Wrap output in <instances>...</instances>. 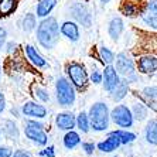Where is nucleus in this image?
Listing matches in <instances>:
<instances>
[{"label":"nucleus","instance_id":"29","mask_svg":"<svg viewBox=\"0 0 157 157\" xmlns=\"http://www.w3.org/2000/svg\"><path fill=\"white\" fill-rule=\"evenodd\" d=\"M34 96H36L37 99H40V101H43V102H48V101H50L48 92L45 91V89H43V88H36V89H34Z\"/></svg>","mask_w":157,"mask_h":157},{"label":"nucleus","instance_id":"25","mask_svg":"<svg viewBox=\"0 0 157 157\" xmlns=\"http://www.w3.org/2000/svg\"><path fill=\"white\" fill-rule=\"evenodd\" d=\"M132 110V115H133V119H136V121H144L147 116V108L143 103H136L135 106H133V109Z\"/></svg>","mask_w":157,"mask_h":157},{"label":"nucleus","instance_id":"3","mask_svg":"<svg viewBox=\"0 0 157 157\" xmlns=\"http://www.w3.org/2000/svg\"><path fill=\"white\" fill-rule=\"evenodd\" d=\"M55 92H57V102L59 103V106L68 108L72 106L75 102V89L74 85L71 84L67 78H59L55 84Z\"/></svg>","mask_w":157,"mask_h":157},{"label":"nucleus","instance_id":"26","mask_svg":"<svg viewBox=\"0 0 157 157\" xmlns=\"http://www.w3.org/2000/svg\"><path fill=\"white\" fill-rule=\"evenodd\" d=\"M16 9V0H0V16H7Z\"/></svg>","mask_w":157,"mask_h":157},{"label":"nucleus","instance_id":"20","mask_svg":"<svg viewBox=\"0 0 157 157\" xmlns=\"http://www.w3.org/2000/svg\"><path fill=\"white\" fill-rule=\"evenodd\" d=\"M57 0H41L38 6H37V16L38 17H47L55 7Z\"/></svg>","mask_w":157,"mask_h":157},{"label":"nucleus","instance_id":"16","mask_svg":"<svg viewBox=\"0 0 157 157\" xmlns=\"http://www.w3.org/2000/svg\"><path fill=\"white\" fill-rule=\"evenodd\" d=\"M123 29H124L123 20H122L121 17H113L109 23L108 33H109V36H110L112 40H117V38L122 36V33H123Z\"/></svg>","mask_w":157,"mask_h":157},{"label":"nucleus","instance_id":"21","mask_svg":"<svg viewBox=\"0 0 157 157\" xmlns=\"http://www.w3.org/2000/svg\"><path fill=\"white\" fill-rule=\"evenodd\" d=\"M62 142H64V146H65L67 149L71 150V149H74V147H77L81 143V137H79V135H78L77 132L67 130V135L64 136Z\"/></svg>","mask_w":157,"mask_h":157},{"label":"nucleus","instance_id":"33","mask_svg":"<svg viewBox=\"0 0 157 157\" xmlns=\"http://www.w3.org/2000/svg\"><path fill=\"white\" fill-rule=\"evenodd\" d=\"M91 81L94 84H101L102 82V74L98 72V71H94L91 75Z\"/></svg>","mask_w":157,"mask_h":157},{"label":"nucleus","instance_id":"14","mask_svg":"<svg viewBox=\"0 0 157 157\" xmlns=\"http://www.w3.org/2000/svg\"><path fill=\"white\" fill-rule=\"evenodd\" d=\"M61 33L62 36H65L68 40L71 41H78L79 40V29L78 24L74 21H65L61 26Z\"/></svg>","mask_w":157,"mask_h":157},{"label":"nucleus","instance_id":"5","mask_svg":"<svg viewBox=\"0 0 157 157\" xmlns=\"http://www.w3.org/2000/svg\"><path fill=\"white\" fill-rule=\"evenodd\" d=\"M44 126L36 121H29L24 124V133L31 142L37 143L38 146H45L48 142V136L44 132Z\"/></svg>","mask_w":157,"mask_h":157},{"label":"nucleus","instance_id":"10","mask_svg":"<svg viewBox=\"0 0 157 157\" xmlns=\"http://www.w3.org/2000/svg\"><path fill=\"white\" fill-rule=\"evenodd\" d=\"M119 81H121V78H119V74H117L116 70H115V67L110 65V64L106 65L105 71H103V74H102V84H103L105 91L110 92L117 84H119Z\"/></svg>","mask_w":157,"mask_h":157},{"label":"nucleus","instance_id":"27","mask_svg":"<svg viewBox=\"0 0 157 157\" xmlns=\"http://www.w3.org/2000/svg\"><path fill=\"white\" fill-rule=\"evenodd\" d=\"M99 58H101V61L103 62V64H106V65H109V64H112L115 59V54L112 51H110L109 48L106 47H101V50H99Z\"/></svg>","mask_w":157,"mask_h":157},{"label":"nucleus","instance_id":"7","mask_svg":"<svg viewBox=\"0 0 157 157\" xmlns=\"http://www.w3.org/2000/svg\"><path fill=\"white\" fill-rule=\"evenodd\" d=\"M115 61V70L119 75L124 78H133L135 77V62L128 57V54L121 52L116 55Z\"/></svg>","mask_w":157,"mask_h":157},{"label":"nucleus","instance_id":"28","mask_svg":"<svg viewBox=\"0 0 157 157\" xmlns=\"http://www.w3.org/2000/svg\"><path fill=\"white\" fill-rule=\"evenodd\" d=\"M36 29V16L34 14H26L24 20H23V30L24 31H33Z\"/></svg>","mask_w":157,"mask_h":157},{"label":"nucleus","instance_id":"11","mask_svg":"<svg viewBox=\"0 0 157 157\" xmlns=\"http://www.w3.org/2000/svg\"><path fill=\"white\" fill-rule=\"evenodd\" d=\"M137 68L142 74H153L157 71V57L151 54L142 55L137 61Z\"/></svg>","mask_w":157,"mask_h":157},{"label":"nucleus","instance_id":"18","mask_svg":"<svg viewBox=\"0 0 157 157\" xmlns=\"http://www.w3.org/2000/svg\"><path fill=\"white\" fill-rule=\"evenodd\" d=\"M72 13H74V16H75V17H77L85 27L91 26V16H89L88 10L84 7V6H82V4H75V6L72 7Z\"/></svg>","mask_w":157,"mask_h":157},{"label":"nucleus","instance_id":"35","mask_svg":"<svg viewBox=\"0 0 157 157\" xmlns=\"http://www.w3.org/2000/svg\"><path fill=\"white\" fill-rule=\"evenodd\" d=\"M6 36H7V31L4 29H0V50L3 48L4 43H6Z\"/></svg>","mask_w":157,"mask_h":157},{"label":"nucleus","instance_id":"1","mask_svg":"<svg viewBox=\"0 0 157 157\" xmlns=\"http://www.w3.org/2000/svg\"><path fill=\"white\" fill-rule=\"evenodd\" d=\"M38 43L47 50L54 48L59 41V26L54 17H47L40 23L37 29Z\"/></svg>","mask_w":157,"mask_h":157},{"label":"nucleus","instance_id":"38","mask_svg":"<svg viewBox=\"0 0 157 157\" xmlns=\"http://www.w3.org/2000/svg\"><path fill=\"white\" fill-rule=\"evenodd\" d=\"M16 50V44L14 43H9L7 45V52H13Z\"/></svg>","mask_w":157,"mask_h":157},{"label":"nucleus","instance_id":"6","mask_svg":"<svg viewBox=\"0 0 157 157\" xmlns=\"http://www.w3.org/2000/svg\"><path fill=\"white\" fill-rule=\"evenodd\" d=\"M109 116L113 121V123L119 128H132V124H133L132 110L126 105H116L112 109V112H109Z\"/></svg>","mask_w":157,"mask_h":157},{"label":"nucleus","instance_id":"41","mask_svg":"<svg viewBox=\"0 0 157 157\" xmlns=\"http://www.w3.org/2000/svg\"><path fill=\"white\" fill-rule=\"evenodd\" d=\"M10 157H11V156H10Z\"/></svg>","mask_w":157,"mask_h":157},{"label":"nucleus","instance_id":"17","mask_svg":"<svg viewBox=\"0 0 157 157\" xmlns=\"http://www.w3.org/2000/svg\"><path fill=\"white\" fill-rule=\"evenodd\" d=\"M26 55H27V58H29V61L33 65H36L37 68H43V67L47 65V61L37 52V50L33 45H26Z\"/></svg>","mask_w":157,"mask_h":157},{"label":"nucleus","instance_id":"22","mask_svg":"<svg viewBox=\"0 0 157 157\" xmlns=\"http://www.w3.org/2000/svg\"><path fill=\"white\" fill-rule=\"evenodd\" d=\"M146 140L150 144L157 146V121L151 119L146 126Z\"/></svg>","mask_w":157,"mask_h":157},{"label":"nucleus","instance_id":"23","mask_svg":"<svg viewBox=\"0 0 157 157\" xmlns=\"http://www.w3.org/2000/svg\"><path fill=\"white\" fill-rule=\"evenodd\" d=\"M110 135L116 136L121 144H129V143L135 142L136 140V135L132 133V132H128V130H123V129H119V130H113L110 132Z\"/></svg>","mask_w":157,"mask_h":157},{"label":"nucleus","instance_id":"9","mask_svg":"<svg viewBox=\"0 0 157 157\" xmlns=\"http://www.w3.org/2000/svg\"><path fill=\"white\" fill-rule=\"evenodd\" d=\"M143 23L151 29H157V0H151L146 3L142 11Z\"/></svg>","mask_w":157,"mask_h":157},{"label":"nucleus","instance_id":"13","mask_svg":"<svg viewBox=\"0 0 157 157\" xmlns=\"http://www.w3.org/2000/svg\"><path fill=\"white\" fill-rule=\"evenodd\" d=\"M55 124L59 130H72L75 128V116L70 112H62L55 117Z\"/></svg>","mask_w":157,"mask_h":157},{"label":"nucleus","instance_id":"40","mask_svg":"<svg viewBox=\"0 0 157 157\" xmlns=\"http://www.w3.org/2000/svg\"><path fill=\"white\" fill-rule=\"evenodd\" d=\"M0 75H2V65H0Z\"/></svg>","mask_w":157,"mask_h":157},{"label":"nucleus","instance_id":"39","mask_svg":"<svg viewBox=\"0 0 157 157\" xmlns=\"http://www.w3.org/2000/svg\"><path fill=\"white\" fill-rule=\"evenodd\" d=\"M101 2H102V3H103V4H106V3H109L110 0H101Z\"/></svg>","mask_w":157,"mask_h":157},{"label":"nucleus","instance_id":"37","mask_svg":"<svg viewBox=\"0 0 157 157\" xmlns=\"http://www.w3.org/2000/svg\"><path fill=\"white\" fill-rule=\"evenodd\" d=\"M13 157H31V156H30L27 151H23V150H17Z\"/></svg>","mask_w":157,"mask_h":157},{"label":"nucleus","instance_id":"12","mask_svg":"<svg viewBox=\"0 0 157 157\" xmlns=\"http://www.w3.org/2000/svg\"><path fill=\"white\" fill-rule=\"evenodd\" d=\"M23 115L30 117H37V119H44L47 116V109L43 105H38L36 102H26L21 108Z\"/></svg>","mask_w":157,"mask_h":157},{"label":"nucleus","instance_id":"31","mask_svg":"<svg viewBox=\"0 0 157 157\" xmlns=\"http://www.w3.org/2000/svg\"><path fill=\"white\" fill-rule=\"evenodd\" d=\"M40 157H55V151H54V146H48L44 150L40 151Z\"/></svg>","mask_w":157,"mask_h":157},{"label":"nucleus","instance_id":"32","mask_svg":"<svg viewBox=\"0 0 157 157\" xmlns=\"http://www.w3.org/2000/svg\"><path fill=\"white\" fill-rule=\"evenodd\" d=\"M95 144L94 143H89V142H85V143H82V149L85 150V153L86 154H89L91 156L92 153H94V150H95Z\"/></svg>","mask_w":157,"mask_h":157},{"label":"nucleus","instance_id":"19","mask_svg":"<svg viewBox=\"0 0 157 157\" xmlns=\"http://www.w3.org/2000/svg\"><path fill=\"white\" fill-rule=\"evenodd\" d=\"M129 91V85L126 81H119V84L116 85V86L110 91V98L113 99V101H122V99L126 96V94H128Z\"/></svg>","mask_w":157,"mask_h":157},{"label":"nucleus","instance_id":"34","mask_svg":"<svg viewBox=\"0 0 157 157\" xmlns=\"http://www.w3.org/2000/svg\"><path fill=\"white\" fill-rule=\"evenodd\" d=\"M13 150L10 147H6V146H0V157H10Z\"/></svg>","mask_w":157,"mask_h":157},{"label":"nucleus","instance_id":"8","mask_svg":"<svg viewBox=\"0 0 157 157\" xmlns=\"http://www.w3.org/2000/svg\"><path fill=\"white\" fill-rule=\"evenodd\" d=\"M144 6H146L144 0H122L121 11L122 14L128 17H135L137 14H142Z\"/></svg>","mask_w":157,"mask_h":157},{"label":"nucleus","instance_id":"4","mask_svg":"<svg viewBox=\"0 0 157 157\" xmlns=\"http://www.w3.org/2000/svg\"><path fill=\"white\" fill-rule=\"evenodd\" d=\"M67 74L71 79V84L74 88L77 89H85L88 85V74L85 67L79 62H71L70 65L67 67Z\"/></svg>","mask_w":157,"mask_h":157},{"label":"nucleus","instance_id":"24","mask_svg":"<svg viewBox=\"0 0 157 157\" xmlns=\"http://www.w3.org/2000/svg\"><path fill=\"white\" fill-rule=\"evenodd\" d=\"M75 124H77L78 129H79L82 133H86V132L89 130V128H91V126H89V117H88V113L81 112V113L75 117Z\"/></svg>","mask_w":157,"mask_h":157},{"label":"nucleus","instance_id":"36","mask_svg":"<svg viewBox=\"0 0 157 157\" xmlns=\"http://www.w3.org/2000/svg\"><path fill=\"white\" fill-rule=\"evenodd\" d=\"M4 109H6V99H4L3 94L0 92V113H2Z\"/></svg>","mask_w":157,"mask_h":157},{"label":"nucleus","instance_id":"2","mask_svg":"<svg viewBox=\"0 0 157 157\" xmlns=\"http://www.w3.org/2000/svg\"><path fill=\"white\" fill-rule=\"evenodd\" d=\"M89 126L95 132H105L109 128V108L103 102H96L89 109Z\"/></svg>","mask_w":157,"mask_h":157},{"label":"nucleus","instance_id":"15","mask_svg":"<svg viewBox=\"0 0 157 157\" xmlns=\"http://www.w3.org/2000/svg\"><path fill=\"white\" fill-rule=\"evenodd\" d=\"M121 146V142H119V139H117L116 136L110 135L106 137L103 142L98 143V150H101L102 153H110V151H115V150L117 149V147Z\"/></svg>","mask_w":157,"mask_h":157},{"label":"nucleus","instance_id":"30","mask_svg":"<svg viewBox=\"0 0 157 157\" xmlns=\"http://www.w3.org/2000/svg\"><path fill=\"white\" fill-rule=\"evenodd\" d=\"M143 94L150 99H154L157 98V86H150V88H144Z\"/></svg>","mask_w":157,"mask_h":157}]
</instances>
